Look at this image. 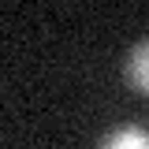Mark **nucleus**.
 <instances>
[{
    "instance_id": "nucleus-1",
    "label": "nucleus",
    "mask_w": 149,
    "mask_h": 149,
    "mask_svg": "<svg viewBox=\"0 0 149 149\" xmlns=\"http://www.w3.org/2000/svg\"><path fill=\"white\" fill-rule=\"evenodd\" d=\"M123 78H127V86L134 93L149 97V37L138 41L127 52V60H123Z\"/></svg>"
},
{
    "instance_id": "nucleus-2",
    "label": "nucleus",
    "mask_w": 149,
    "mask_h": 149,
    "mask_svg": "<svg viewBox=\"0 0 149 149\" xmlns=\"http://www.w3.org/2000/svg\"><path fill=\"white\" fill-rule=\"evenodd\" d=\"M97 149H149V127L142 123H123V127H112Z\"/></svg>"
}]
</instances>
